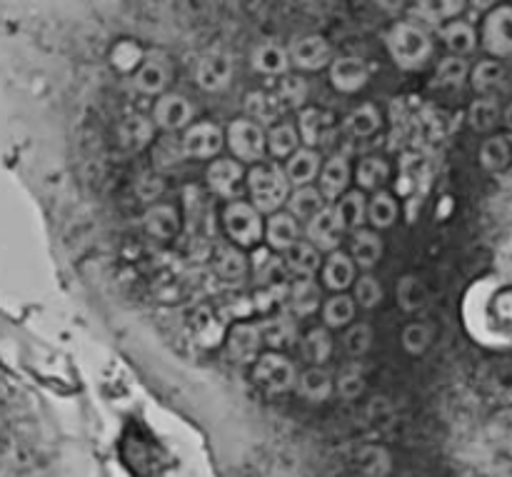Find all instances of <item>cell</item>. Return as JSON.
<instances>
[{
    "instance_id": "6da1fadb",
    "label": "cell",
    "mask_w": 512,
    "mask_h": 477,
    "mask_svg": "<svg viewBox=\"0 0 512 477\" xmlns=\"http://www.w3.org/2000/svg\"><path fill=\"white\" fill-rule=\"evenodd\" d=\"M248 193H250V205L258 210L260 215L268 213L275 215L280 213L283 205H288L290 193H293V185H290L285 168L278 160H263L260 165H253L248 170Z\"/></svg>"
},
{
    "instance_id": "7a4b0ae2",
    "label": "cell",
    "mask_w": 512,
    "mask_h": 477,
    "mask_svg": "<svg viewBox=\"0 0 512 477\" xmlns=\"http://www.w3.org/2000/svg\"><path fill=\"white\" fill-rule=\"evenodd\" d=\"M385 48H388L390 58L398 68L420 70L433 58L435 45L423 25L413 23V20H398L385 33Z\"/></svg>"
},
{
    "instance_id": "3957f363",
    "label": "cell",
    "mask_w": 512,
    "mask_h": 477,
    "mask_svg": "<svg viewBox=\"0 0 512 477\" xmlns=\"http://www.w3.org/2000/svg\"><path fill=\"white\" fill-rule=\"evenodd\" d=\"M225 143L238 163L260 165L268 153V130L248 118H238L225 130Z\"/></svg>"
},
{
    "instance_id": "277c9868",
    "label": "cell",
    "mask_w": 512,
    "mask_h": 477,
    "mask_svg": "<svg viewBox=\"0 0 512 477\" xmlns=\"http://www.w3.org/2000/svg\"><path fill=\"white\" fill-rule=\"evenodd\" d=\"M253 383L265 395H285L298 385V370L290 358L280 353H263L253 365Z\"/></svg>"
},
{
    "instance_id": "5b68a950",
    "label": "cell",
    "mask_w": 512,
    "mask_h": 477,
    "mask_svg": "<svg viewBox=\"0 0 512 477\" xmlns=\"http://www.w3.org/2000/svg\"><path fill=\"white\" fill-rule=\"evenodd\" d=\"M223 228L228 233L230 243L238 248H253L265 238V225L258 210L243 200H233L223 210Z\"/></svg>"
},
{
    "instance_id": "8992f818",
    "label": "cell",
    "mask_w": 512,
    "mask_h": 477,
    "mask_svg": "<svg viewBox=\"0 0 512 477\" xmlns=\"http://www.w3.org/2000/svg\"><path fill=\"white\" fill-rule=\"evenodd\" d=\"M233 73V53L218 45V48H210L208 53L200 55L198 65H195V85L203 93H223L233 83Z\"/></svg>"
},
{
    "instance_id": "52a82bcc",
    "label": "cell",
    "mask_w": 512,
    "mask_h": 477,
    "mask_svg": "<svg viewBox=\"0 0 512 477\" xmlns=\"http://www.w3.org/2000/svg\"><path fill=\"white\" fill-rule=\"evenodd\" d=\"M480 43L495 60L512 55V5H495L485 15L480 28Z\"/></svg>"
},
{
    "instance_id": "ba28073f",
    "label": "cell",
    "mask_w": 512,
    "mask_h": 477,
    "mask_svg": "<svg viewBox=\"0 0 512 477\" xmlns=\"http://www.w3.org/2000/svg\"><path fill=\"white\" fill-rule=\"evenodd\" d=\"M348 233L343 215H340L338 205H325L308 225H305V240L320 253H335L343 243V235Z\"/></svg>"
},
{
    "instance_id": "9c48e42d",
    "label": "cell",
    "mask_w": 512,
    "mask_h": 477,
    "mask_svg": "<svg viewBox=\"0 0 512 477\" xmlns=\"http://www.w3.org/2000/svg\"><path fill=\"white\" fill-rule=\"evenodd\" d=\"M288 53H290V63H293V68L305 70V73H315V70L328 68V65H333L335 60L333 45H330L323 35H315V33L295 35L288 45Z\"/></svg>"
},
{
    "instance_id": "30bf717a",
    "label": "cell",
    "mask_w": 512,
    "mask_h": 477,
    "mask_svg": "<svg viewBox=\"0 0 512 477\" xmlns=\"http://www.w3.org/2000/svg\"><path fill=\"white\" fill-rule=\"evenodd\" d=\"M180 145H183L185 158L210 160L213 163L220 155V150H223L225 133L220 125L210 123V120H200V123H193L180 135Z\"/></svg>"
},
{
    "instance_id": "8fae6325",
    "label": "cell",
    "mask_w": 512,
    "mask_h": 477,
    "mask_svg": "<svg viewBox=\"0 0 512 477\" xmlns=\"http://www.w3.org/2000/svg\"><path fill=\"white\" fill-rule=\"evenodd\" d=\"M170 80H173V63L165 53H148L133 73L135 90L155 100L168 93Z\"/></svg>"
},
{
    "instance_id": "7c38bea8",
    "label": "cell",
    "mask_w": 512,
    "mask_h": 477,
    "mask_svg": "<svg viewBox=\"0 0 512 477\" xmlns=\"http://www.w3.org/2000/svg\"><path fill=\"white\" fill-rule=\"evenodd\" d=\"M193 118L195 105L185 95L165 93L153 103V123L165 133H178V130L185 133L193 125Z\"/></svg>"
},
{
    "instance_id": "4fadbf2b",
    "label": "cell",
    "mask_w": 512,
    "mask_h": 477,
    "mask_svg": "<svg viewBox=\"0 0 512 477\" xmlns=\"http://www.w3.org/2000/svg\"><path fill=\"white\" fill-rule=\"evenodd\" d=\"M263 335H260L258 323H235L228 330V338H225V350H228L230 360L238 365H255L260 358V348H263Z\"/></svg>"
},
{
    "instance_id": "5bb4252c",
    "label": "cell",
    "mask_w": 512,
    "mask_h": 477,
    "mask_svg": "<svg viewBox=\"0 0 512 477\" xmlns=\"http://www.w3.org/2000/svg\"><path fill=\"white\" fill-rule=\"evenodd\" d=\"M243 178H248V175H245L243 163H238L235 158H215L205 170V183H208L210 193L230 200V203L238 195Z\"/></svg>"
},
{
    "instance_id": "9a60e30c",
    "label": "cell",
    "mask_w": 512,
    "mask_h": 477,
    "mask_svg": "<svg viewBox=\"0 0 512 477\" xmlns=\"http://www.w3.org/2000/svg\"><path fill=\"white\" fill-rule=\"evenodd\" d=\"M370 68L360 55H338L330 65V83L338 93L353 95L368 85Z\"/></svg>"
},
{
    "instance_id": "2e32d148",
    "label": "cell",
    "mask_w": 512,
    "mask_h": 477,
    "mask_svg": "<svg viewBox=\"0 0 512 477\" xmlns=\"http://www.w3.org/2000/svg\"><path fill=\"white\" fill-rule=\"evenodd\" d=\"M258 328L270 353H280V350H288L298 343V318H293L288 310L268 315V318L260 320Z\"/></svg>"
},
{
    "instance_id": "e0dca14e",
    "label": "cell",
    "mask_w": 512,
    "mask_h": 477,
    "mask_svg": "<svg viewBox=\"0 0 512 477\" xmlns=\"http://www.w3.org/2000/svg\"><path fill=\"white\" fill-rule=\"evenodd\" d=\"M350 180H353V168H350L348 155H333L328 163H323V170H320L318 178V190L330 205H335L348 193Z\"/></svg>"
},
{
    "instance_id": "ac0fdd59",
    "label": "cell",
    "mask_w": 512,
    "mask_h": 477,
    "mask_svg": "<svg viewBox=\"0 0 512 477\" xmlns=\"http://www.w3.org/2000/svg\"><path fill=\"white\" fill-rule=\"evenodd\" d=\"M250 68L258 75H265V78H285L293 68L290 63V53L285 45L275 43V40H265V43L255 45L253 53H250Z\"/></svg>"
},
{
    "instance_id": "d6986e66",
    "label": "cell",
    "mask_w": 512,
    "mask_h": 477,
    "mask_svg": "<svg viewBox=\"0 0 512 477\" xmlns=\"http://www.w3.org/2000/svg\"><path fill=\"white\" fill-rule=\"evenodd\" d=\"M155 138L153 118H145L140 113H130L118 125V145L125 153H140L148 148Z\"/></svg>"
},
{
    "instance_id": "ffe728a7",
    "label": "cell",
    "mask_w": 512,
    "mask_h": 477,
    "mask_svg": "<svg viewBox=\"0 0 512 477\" xmlns=\"http://www.w3.org/2000/svg\"><path fill=\"white\" fill-rule=\"evenodd\" d=\"M323 305V290L315 283V278H295L288 288V310L293 318H308V315L318 313V308Z\"/></svg>"
},
{
    "instance_id": "44dd1931",
    "label": "cell",
    "mask_w": 512,
    "mask_h": 477,
    "mask_svg": "<svg viewBox=\"0 0 512 477\" xmlns=\"http://www.w3.org/2000/svg\"><path fill=\"white\" fill-rule=\"evenodd\" d=\"M350 258H353L355 268H363L365 273L375 268L383 258V238L378 230L373 228H360L350 235Z\"/></svg>"
},
{
    "instance_id": "7402d4cb",
    "label": "cell",
    "mask_w": 512,
    "mask_h": 477,
    "mask_svg": "<svg viewBox=\"0 0 512 477\" xmlns=\"http://www.w3.org/2000/svg\"><path fill=\"white\" fill-rule=\"evenodd\" d=\"M320 170H323V160L320 153L313 148H298L285 163V175H288L290 185L293 188H308L313 185L315 178H320Z\"/></svg>"
},
{
    "instance_id": "603a6c76",
    "label": "cell",
    "mask_w": 512,
    "mask_h": 477,
    "mask_svg": "<svg viewBox=\"0 0 512 477\" xmlns=\"http://www.w3.org/2000/svg\"><path fill=\"white\" fill-rule=\"evenodd\" d=\"M300 225L293 215L285 210V213L270 215L268 223H265V240H268V248L275 253H288L293 245L300 243Z\"/></svg>"
},
{
    "instance_id": "cb8c5ba5",
    "label": "cell",
    "mask_w": 512,
    "mask_h": 477,
    "mask_svg": "<svg viewBox=\"0 0 512 477\" xmlns=\"http://www.w3.org/2000/svg\"><path fill=\"white\" fill-rule=\"evenodd\" d=\"M143 230L155 240H173L180 233V213L168 203L150 205L143 213Z\"/></svg>"
},
{
    "instance_id": "d4e9b609",
    "label": "cell",
    "mask_w": 512,
    "mask_h": 477,
    "mask_svg": "<svg viewBox=\"0 0 512 477\" xmlns=\"http://www.w3.org/2000/svg\"><path fill=\"white\" fill-rule=\"evenodd\" d=\"M478 160H480V168L490 175H498L503 170L510 168L512 163V143L508 135H488V138L480 143L478 150Z\"/></svg>"
},
{
    "instance_id": "484cf974",
    "label": "cell",
    "mask_w": 512,
    "mask_h": 477,
    "mask_svg": "<svg viewBox=\"0 0 512 477\" xmlns=\"http://www.w3.org/2000/svg\"><path fill=\"white\" fill-rule=\"evenodd\" d=\"M250 260L238 245L223 243L215 248L213 253V270L218 278L228 280V283H235V280H243L248 275Z\"/></svg>"
},
{
    "instance_id": "4316f807",
    "label": "cell",
    "mask_w": 512,
    "mask_h": 477,
    "mask_svg": "<svg viewBox=\"0 0 512 477\" xmlns=\"http://www.w3.org/2000/svg\"><path fill=\"white\" fill-rule=\"evenodd\" d=\"M295 390H298L300 398L308 400V403H325V400L335 393L333 373H328L325 368H313V365H310L308 370H303V373L298 375Z\"/></svg>"
},
{
    "instance_id": "83f0119b",
    "label": "cell",
    "mask_w": 512,
    "mask_h": 477,
    "mask_svg": "<svg viewBox=\"0 0 512 477\" xmlns=\"http://www.w3.org/2000/svg\"><path fill=\"white\" fill-rule=\"evenodd\" d=\"M383 128V115H380L378 105L363 103L343 120V130L348 138L353 140H368L373 135L380 133Z\"/></svg>"
},
{
    "instance_id": "f1b7e54d",
    "label": "cell",
    "mask_w": 512,
    "mask_h": 477,
    "mask_svg": "<svg viewBox=\"0 0 512 477\" xmlns=\"http://www.w3.org/2000/svg\"><path fill=\"white\" fill-rule=\"evenodd\" d=\"M438 35L445 48L450 50V55H458V58H465V55H470L478 48V30L463 18L450 20L448 25L438 30Z\"/></svg>"
},
{
    "instance_id": "f546056e",
    "label": "cell",
    "mask_w": 512,
    "mask_h": 477,
    "mask_svg": "<svg viewBox=\"0 0 512 477\" xmlns=\"http://www.w3.org/2000/svg\"><path fill=\"white\" fill-rule=\"evenodd\" d=\"M323 285L328 290H333L335 295L343 293V290H348L350 285H355V263L350 255L340 253V250H335V253H330V258L323 263Z\"/></svg>"
},
{
    "instance_id": "4dcf8cb0",
    "label": "cell",
    "mask_w": 512,
    "mask_h": 477,
    "mask_svg": "<svg viewBox=\"0 0 512 477\" xmlns=\"http://www.w3.org/2000/svg\"><path fill=\"white\" fill-rule=\"evenodd\" d=\"M325 205H330V203L323 198V193L318 190V185H308V188H293V193H290L288 205H285V208H288V213L293 215L298 223L308 225L310 220H313L315 215L325 208Z\"/></svg>"
},
{
    "instance_id": "1f68e13d",
    "label": "cell",
    "mask_w": 512,
    "mask_h": 477,
    "mask_svg": "<svg viewBox=\"0 0 512 477\" xmlns=\"http://www.w3.org/2000/svg\"><path fill=\"white\" fill-rule=\"evenodd\" d=\"M330 125H333V118L320 108H303L298 113V133L305 148H318L330 133Z\"/></svg>"
},
{
    "instance_id": "d6a6232c",
    "label": "cell",
    "mask_w": 512,
    "mask_h": 477,
    "mask_svg": "<svg viewBox=\"0 0 512 477\" xmlns=\"http://www.w3.org/2000/svg\"><path fill=\"white\" fill-rule=\"evenodd\" d=\"M285 270L295 278H313L318 270H323V258H320V250L313 248L308 240L293 245V248L285 253Z\"/></svg>"
},
{
    "instance_id": "836d02e7",
    "label": "cell",
    "mask_w": 512,
    "mask_h": 477,
    "mask_svg": "<svg viewBox=\"0 0 512 477\" xmlns=\"http://www.w3.org/2000/svg\"><path fill=\"white\" fill-rule=\"evenodd\" d=\"M498 123H503V110L495 98H475L468 108V125L475 133H493L498 128Z\"/></svg>"
},
{
    "instance_id": "e575fe53",
    "label": "cell",
    "mask_w": 512,
    "mask_h": 477,
    "mask_svg": "<svg viewBox=\"0 0 512 477\" xmlns=\"http://www.w3.org/2000/svg\"><path fill=\"white\" fill-rule=\"evenodd\" d=\"M245 115L253 123L263 125V128H273V125H278V118L283 115V110L275 103L273 93L253 90V93L245 95Z\"/></svg>"
},
{
    "instance_id": "d590c367",
    "label": "cell",
    "mask_w": 512,
    "mask_h": 477,
    "mask_svg": "<svg viewBox=\"0 0 512 477\" xmlns=\"http://www.w3.org/2000/svg\"><path fill=\"white\" fill-rule=\"evenodd\" d=\"M470 63L465 58H458V55H445L438 63V70H435L433 88L443 90H460L470 80Z\"/></svg>"
},
{
    "instance_id": "8d00e7d4",
    "label": "cell",
    "mask_w": 512,
    "mask_h": 477,
    "mask_svg": "<svg viewBox=\"0 0 512 477\" xmlns=\"http://www.w3.org/2000/svg\"><path fill=\"white\" fill-rule=\"evenodd\" d=\"M300 350H303V358L308 360L313 368H323L325 363L333 355V335L325 328H310L308 333L300 340Z\"/></svg>"
},
{
    "instance_id": "74e56055",
    "label": "cell",
    "mask_w": 512,
    "mask_h": 477,
    "mask_svg": "<svg viewBox=\"0 0 512 477\" xmlns=\"http://www.w3.org/2000/svg\"><path fill=\"white\" fill-rule=\"evenodd\" d=\"M273 98L283 113H288V110H298L300 113L305 108V100H308V83H305L303 75L288 73L285 78H280Z\"/></svg>"
},
{
    "instance_id": "f35d334b",
    "label": "cell",
    "mask_w": 512,
    "mask_h": 477,
    "mask_svg": "<svg viewBox=\"0 0 512 477\" xmlns=\"http://www.w3.org/2000/svg\"><path fill=\"white\" fill-rule=\"evenodd\" d=\"M463 10L465 3H460V0H438V3H418L413 8V13L418 20H423V23L440 30L443 25H448L450 20H458Z\"/></svg>"
},
{
    "instance_id": "ab89813d",
    "label": "cell",
    "mask_w": 512,
    "mask_h": 477,
    "mask_svg": "<svg viewBox=\"0 0 512 477\" xmlns=\"http://www.w3.org/2000/svg\"><path fill=\"white\" fill-rule=\"evenodd\" d=\"M388 178L390 165L380 155H365L358 163V168H355V180H358L360 190H373V193H378L388 183Z\"/></svg>"
},
{
    "instance_id": "60d3db41",
    "label": "cell",
    "mask_w": 512,
    "mask_h": 477,
    "mask_svg": "<svg viewBox=\"0 0 512 477\" xmlns=\"http://www.w3.org/2000/svg\"><path fill=\"white\" fill-rule=\"evenodd\" d=\"M503 80H505V65L495 58L478 60V63L473 65V70H470V85H473V90L480 95V98L493 93Z\"/></svg>"
},
{
    "instance_id": "b9f144b4",
    "label": "cell",
    "mask_w": 512,
    "mask_h": 477,
    "mask_svg": "<svg viewBox=\"0 0 512 477\" xmlns=\"http://www.w3.org/2000/svg\"><path fill=\"white\" fill-rule=\"evenodd\" d=\"M398 220V203L388 190H378L373 198L368 200V223L373 230L393 228Z\"/></svg>"
},
{
    "instance_id": "7bdbcfd3",
    "label": "cell",
    "mask_w": 512,
    "mask_h": 477,
    "mask_svg": "<svg viewBox=\"0 0 512 477\" xmlns=\"http://www.w3.org/2000/svg\"><path fill=\"white\" fill-rule=\"evenodd\" d=\"M355 298H350V295H333L330 300H325L323 303V323L325 328H345V325H350L355 320Z\"/></svg>"
},
{
    "instance_id": "ee69618b",
    "label": "cell",
    "mask_w": 512,
    "mask_h": 477,
    "mask_svg": "<svg viewBox=\"0 0 512 477\" xmlns=\"http://www.w3.org/2000/svg\"><path fill=\"white\" fill-rule=\"evenodd\" d=\"M300 133L293 123H278L268 128V153L273 158H290L300 148Z\"/></svg>"
},
{
    "instance_id": "f6af8a7d",
    "label": "cell",
    "mask_w": 512,
    "mask_h": 477,
    "mask_svg": "<svg viewBox=\"0 0 512 477\" xmlns=\"http://www.w3.org/2000/svg\"><path fill=\"white\" fill-rule=\"evenodd\" d=\"M335 205H338L348 230L355 233V230L365 228V223H368V200H365L363 190H348Z\"/></svg>"
},
{
    "instance_id": "bcb514c9",
    "label": "cell",
    "mask_w": 512,
    "mask_h": 477,
    "mask_svg": "<svg viewBox=\"0 0 512 477\" xmlns=\"http://www.w3.org/2000/svg\"><path fill=\"white\" fill-rule=\"evenodd\" d=\"M398 303L405 313H418L428 305V288L418 275H405L398 283Z\"/></svg>"
},
{
    "instance_id": "7dc6e473",
    "label": "cell",
    "mask_w": 512,
    "mask_h": 477,
    "mask_svg": "<svg viewBox=\"0 0 512 477\" xmlns=\"http://www.w3.org/2000/svg\"><path fill=\"white\" fill-rule=\"evenodd\" d=\"M433 338H435V328L430 323H423V320H415V323L405 325L403 330V348L408 350L410 355H423L425 350L433 345Z\"/></svg>"
},
{
    "instance_id": "c3c4849f",
    "label": "cell",
    "mask_w": 512,
    "mask_h": 477,
    "mask_svg": "<svg viewBox=\"0 0 512 477\" xmlns=\"http://www.w3.org/2000/svg\"><path fill=\"white\" fill-rule=\"evenodd\" d=\"M373 338H375L373 328H370L368 323L350 325L343 335L345 353H348L353 360H358L360 355H365L370 348H373Z\"/></svg>"
},
{
    "instance_id": "681fc988",
    "label": "cell",
    "mask_w": 512,
    "mask_h": 477,
    "mask_svg": "<svg viewBox=\"0 0 512 477\" xmlns=\"http://www.w3.org/2000/svg\"><path fill=\"white\" fill-rule=\"evenodd\" d=\"M353 295H355V305H360V308L365 310H373L383 303V285H380V280L375 278V275L365 273L355 280Z\"/></svg>"
},
{
    "instance_id": "f907efd6",
    "label": "cell",
    "mask_w": 512,
    "mask_h": 477,
    "mask_svg": "<svg viewBox=\"0 0 512 477\" xmlns=\"http://www.w3.org/2000/svg\"><path fill=\"white\" fill-rule=\"evenodd\" d=\"M335 390L343 400H358L365 390V378L363 368L358 365V360L350 365H345L338 373V383H335Z\"/></svg>"
},
{
    "instance_id": "816d5d0a",
    "label": "cell",
    "mask_w": 512,
    "mask_h": 477,
    "mask_svg": "<svg viewBox=\"0 0 512 477\" xmlns=\"http://www.w3.org/2000/svg\"><path fill=\"white\" fill-rule=\"evenodd\" d=\"M180 160H185V155H183V145H180L178 138H163L153 148L155 173L163 175L165 170L175 168V165H178Z\"/></svg>"
},
{
    "instance_id": "f5cc1de1",
    "label": "cell",
    "mask_w": 512,
    "mask_h": 477,
    "mask_svg": "<svg viewBox=\"0 0 512 477\" xmlns=\"http://www.w3.org/2000/svg\"><path fill=\"white\" fill-rule=\"evenodd\" d=\"M358 465H360V470H363L365 475L378 477V475L388 473V470H390V458H388V453H385V450L365 448V450H360Z\"/></svg>"
},
{
    "instance_id": "db71d44e",
    "label": "cell",
    "mask_w": 512,
    "mask_h": 477,
    "mask_svg": "<svg viewBox=\"0 0 512 477\" xmlns=\"http://www.w3.org/2000/svg\"><path fill=\"white\" fill-rule=\"evenodd\" d=\"M163 190L165 183L160 173H143L138 178V183H135V193H138V198L143 203H148V208L150 205H158V198L163 195Z\"/></svg>"
},
{
    "instance_id": "11a10c76",
    "label": "cell",
    "mask_w": 512,
    "mask_h": 477,
    "mask_svg": "<svg viewBox=\"0 0 512 477\" xmlns=\"http://www.w3.org/2000/svg\"><path fill=\"white\" fill-rule=\"evenodd\" d=\"M503 125L512 133V103H508V108L503 110Z\"/></svg>"
}]
</instances>
